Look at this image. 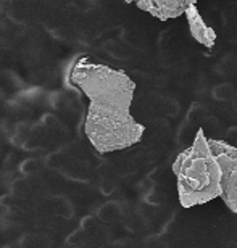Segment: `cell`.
I'll use <instances>...</instances> for the list:
<instances>
[{"label": "cell", "mask_w": 237, "mask_h": 248, "mask_svg": "<svg viewBox=\"0 0 237 248\" xmlns=\"http://www.w3.org/2000/svg\"><path fill=\"white\" fill-rule=\"evenodd\" d=\"M71 81L89 98L84 131L98 153L125 150L141 140L145 127L131 115L136 84L125 71L84 62L71 69Z\"/></svg>", "instance_id": "cell-1"}, {"label": "cell", "mask_w": 237, "mask_h": 248, "mask_svg": "<svg viewBox=\"0 0 237 248\" xmlns=\"http://www.w3.org/2000/svg\"><path fill=\"white\" fill-rule=\"evenodd\" d=\"M173 172L177 179V197L181 206L205 205L221 197L223 171L204 129H199L192 145L176 156Z\"/></svg>", "instance_id": "cell-2"}, {"label": "cell", "mask_w": 237, "mask_h": 248, "mask_svg": "<svg viewBox=\"0 0 237 248\" xmlns=\"http://www.w3.org/2000/svg\"><path fill=\"white\" fill-rule=\"evenodd\" d=\"M210 147L218 158L223 179H221V198L226 206L237 215V147L224 140L210 139Z\"/></svg>", "instance_id": "cell-3"}, {"label": "cell", "mask_w": 237, "mask_h": 248, "mask_svg": "<svg viewBox=\"0 0 237 248\" xmlns=\"http://www.w3.org/2000/svg\"><path fill=\"white\" fill-rule=\"evenodd\" d=\"M189 3L190 0H145V2H137L136 5L160 21H168L184 15Z\"/></svg>", "instance_id": "cell-4"}, {"label": "cell", "mask_w": 237, "mask_h": 248, "mask_svg": "<svg viewBox=\"0 0 237 248\" xmlns=\"http://www.w3.org/2000/svg\"><path fill=\"white\" fill-rule=\"evenodd\" d=\"M184 15L187 18V24H189V31L192 34V37L199 44H202L204 47L213 48L216 42V32H215V29L210 28L208 24L205 23V19L202 18L199 8H197V3L190 2Z\"/></svg>", "instance_id": "cell-5"}]
</instances>
